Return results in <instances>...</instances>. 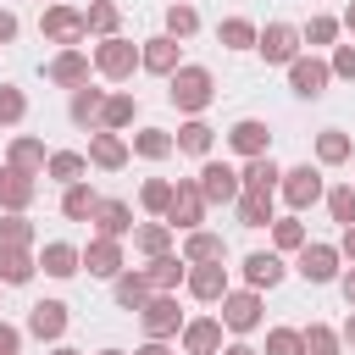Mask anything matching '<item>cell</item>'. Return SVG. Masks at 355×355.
Wrapping results in <instances>:
<instances>
[{
	"label": "cell",
	"instance_id": "cell-1",
	"mask_svg": "<svg viewBox=\"0 0 355 355\" xmlns=\"http://www.w3.org/2000/svg\"><path fill=\"white\" fill-rule=\"evenodd\" d=\"M166 100H172L183 116H205V111H211V100H216V78H211V67L183 61V67L166 78Z\"/></svg>",
	"mask_w": 355,
	"mask_h": 355
},
{
	"label": "cell",
	"instance_id": "cell-2",
	"mask_svg": "<svg viewBox=\"0 0 355 355\" xmlns=\"http://www.w3.org/2000/svg\"><path fill=\"white\" fill-rule=\"evenodd\" d=\"M39 39H44V44H55V50H72V44H83V39H89V22H83V11H78V6L50 0V6L39 11Z\"/></svg>",
	"mask_w": 355,
	"mask_h": 355
},
{
	"label": "cell",
	"instance_id": "cell-3",
	"mask_svg": "<svg viewBox=\"0 0 355 355\" xmlns=\"http://www.w3.org/2000/svg\"><path fill=\"white\" fill-rule=\"evenodd\" d=\"M94 72H100L105 83H128L133 72H144V67H139V44L122 39V33L100 39V44H94Z\"/></svg>",
	"mask_w": 355,
	"mask_h": 355
},
{
	"label": "cell",
	"instance_id": "cell-4",
	"mask_svg": "<svg viewBox=\"0 0 355 355\" xmlns=\"http://www.w3.org/2000/svg\"><path fill=\"white\" fill-rule=\"evenodd\" d=\"M277 194H283V205H288V211H311L316 200H327L322 166H311V161H300V166H283V183H277Z\"/></svg>",
	"mask_w": 355,
	"mask_h": 355
},
{
	"label": "cell",
	"instance_id": "cell-5",
	"mask_svg": "<svg viewBox=\"0 0 355 355\" xmlns=\"http://www.w3.org/2000/svg\"><path fill=\"white\" fill-rule=\"evenodd\" d=\"M261 322H266V300H261V288L244 283V288H227V294H222V327H227V333L244 338V333H255Z\"/></svg>",
	"mask_w": 355,
	"mask_h": 355
},
{
	"label": "cell",
	"instance_id": "cell-6",
	"mask_svg": "<svg viewBox=\"0 0 355 355\" xmlns=\"http://www.w3.org/2000/svg\"><path fill=\"white\" fill-rule=\"evenodd\" d=\"M255 55H261L266 67H288L294 55H305V33H300L294 22H266L261 39H255Z\"/></svg>",
	"mask_w": 355,
	"mask_h": 355
},
{
	"label": "cell",
	"instance_id": "cell-7",
	"mask_svg": "<svg viewBox=\"0 0 355 355\" xmlns=\"http://www.w3.org/2000/svg\"><path fill=\"white\" fill-rule=\"evenodd\" d=\"M283 72H288V89H294L300 100H322V94H327V83H333L327 55H316V50H311V55H294Z\"/></svg>",
	"mask_w": 355,
	"mask_h": 355
},
{
	"label": "cell",
	"instance_id": "cell-8",
	"mask_svg": "<svg viewBox=\"0 0 355 355\" xmlns=\"http://www.w3.org/2000/svg\"><path fill=\"white\" fill-rule=\"evenodd\" d=\"M205 211H211V200L200 194V178H178L172 205H166V222H172L178 233H194V227L205 222Z\"/></svg>",
	"mask_w": 355,
	"mask_h": 355
},
{
	"label": "cell",
	"instance_id": "cell-9",
	"mask_svg": "<svg viewBox=\"0 0 355 355\" xmlns=\"http://www.w3.org/2000/svg\"><path fill=\"white\" fill-rule=\"evenodd\" d=\"M194 178H200V194H205L211 205H233V200L244 194V183H239V166H227V161H211V155H205Z\"/></svg>",
	"mask_w": 355,
	"mask_h": 355
},
{
	"label": "cell",
	"instance_id": "cell-10",
	"mask_svg": "<svg viewBox=\"0 0 355 355\" xmlns=\"http://www.w3.org/2000/svg\"><path fill=\"white\" fill-rule=\"evenodd\" d=\"M83 272H89V277H105V283H116V277L128 272L122 239H105V233H94V239L83 244Z\"/></svg>",
	"mask_w": 355,
	"mask_h": 355
},
{
	"label": "cell",
	"instance_id": "cell-11",
	"mask_svg": "<svg viewBox=\"0 0 355 355\" xmlns=\"http://www.w3.org/2000/svg\"><path fill=\"white\" fill-rule=\"evenodd\" d=\"M139 327H144V338H178V333H183L178 294H150L144 311H139Z\"/></svg>",
	"mask_w": 355,
	"mask_h": 355
},
{
	"label": "cell",
	"instance_id": "cell-12",
	"mask_svg": "<svg viewBox=\"0 0 355 355\" xmlns=\"http://www.w3.org/2000/svg\"><path fill=\"white\" fill-rule=\"evenodd\" d=\"M294 272H300L305 283H338V272H344V255H338V244H311V239H305V250H300Z\"/></svg>",
	"mask_w": 355,
	"mask_h": 355
},
{
	"label": "cell",
	"instance_id": "cell-13",
	"mask_svg": "<svg viewBox=\"0 0 355 355\" xmlns=\"http://www.w3.org/2000/svg\"><path fill=\"white\" fill-rule=\"evenodd\" d=\"M139 67L155 72V78H172V72L183 67V39H172V33H150V39L139 44Z\"/></svg>",
	"mask_w": 355,
	"mask_h": 355
},
{
	"label": "cell",
	"instance_id": "cell-14",
	"mask_svg": "<svg viewBox=\"0 0 355 355\" xmlns=\"http://www.w3.org/2000/svg\"><path fill=\"white\" fill-rule=\"evenodd\" d=\"M89 72H94V55H83L78 44H72V50H55V55L44 61V78H50L55 89H83Z\"/></svg>",
	"mask_w": 355,
	"mask_h": 355
},
{
	"label": "cell",
	"instance_id": "cell-15",
	"mask_svg": "<svg viewBox=\"0 0 355 355\" xmlns=\"http://www.w3.org/2000/svg\"><path fill=\"white\" fill-rule=\"evenodd\" d=\"M133 161V144L122 139V133H111V128H94L89 133V166H100V172H122Z\"/></svg>",
	"mask_w": 355,
	"mask_h": 355
},
{
	"label": "cell",
	"instance_id": "cell-16",
	"mask_svg": "<svg viewBox=\"0 0 355 355\" xmlns=\"http://www.w3.org/2000/svg\"><path fill=\"white\" fill-rule=\"evenodd\" d=\"M183 288H189L200 305H222V294H227V266H222V261H194L189 277H183Z\"/></svg>",
	"mask_w": 355,
	"mask_h": 355
},
{
	"label": "cell",
	"instance_id": "cell-17",
	"mask_svg": "<svg viewBox=\"0 0 355 355\" xmlns=\"http://www.w3.org/2000/svg\"><path fill=\"white\" fill-rule=\"evenodd\" d=\"M67 300H39V305H28V338H39V344H61V333H67Z\"/></svg>",
	"mask_w": 355,
	"mask_h": 355
},
{
	"label": "cell",
	"instance_id": "cell-18",
	"mask_svg": "<svg viewBox=\"0 0 355 355\" xmlns=\"http://www.w3.org/2000/svg\"><path fill=\"white\" fill-rule=\"evenodd\" d=\"M39 200V172H22V166H0V211H28Z\"/></svg>",
	"mask_w": 355,
	"mask_h": 355
},
{
	"label": "cell",
	"instance_id": "cell-19",
	"mask_svg": "<svg viewBox=\"0 0 355 355\" xmlns=\"http://www.w3.org/2000/svg\"><path fill=\"white\" fill-rule=\"evenodd\" d=\"M227 150L244 155V161H250V155H272V128H266L261 116H239V122L227 128Z\"/></svg>",
	"mask_w": 355,
	"mask_h": 355
},
{
	"label": "cell",
	"instance_id": "cell-20",
	"mask_svg": "<svg viewBox=\"0 0 355 355\" xmlns=\"http://www.w3.org/2000/svg\"><path fill=\"white\" fill-rule=\"evenodd\" d=\"M39 272H44V277H55V283H67V277H78V272H83V250H78V244H67V239H50V244L39 250Z\"/></svg>",
	"mask_w": 355,
	"mask_h": 355
},
{
	"label": "cell",
	"instance_id": "cell-21",
	"mask_svg": "<svg viewBox=\"0 0 355 355\" xmlns=\"http://www.w3.org/2000/svg\"><path fill=\"white\" fill-rule=\"evenodd\" d=\"M239 272H244V283H250V288H261V294H266V288H277V283L288 277V266H283V255H277V250H250Z\"/></svg>",
	"mask_w": 355,
	"mask_h": 355
},
{
	"label": "cell",
	"instance_id": "cell-22",
	"mask_svg": "<svg viewBox=\"0 0 355 355\" xmlns=\"http://www.w3.org/2000/svg\"><path fill=\"white\" fill-rule=\"evenodd\" d=\"M222 333H227L222 316H194V322H183L178 338H183V355H216L222 349Z\"/></svg>",
	"mask_w": 355,
	"mask_h": 355
},
{
	"label": "cell",
	"instance_id": "cell-23",
	"mask_svg": "<svg viewBox=\"0 0 355 355\" xmlns=\"http://www.w3.org/2000/svg\"><path fill=\"white\" fill-rule=\"evenodd\" d=\"M239 183H244V194H277L283 166H277L272 155H250V161L239 166Z\"/></svg>",
	"mask_w": 355,
	"mask_h": 355
},
{
	"label": "cell",
	"instance_id": "cell-24",
	"mask_svg": "<svg viewBox=\"0 0 355 355\" xmlns=\"http://www.w3.org/2000/svg\"><path fill=\"white\" fill-rule=\"evenodd\" d=\"M89 222H94V233H105V239H133V227H139L128 200H100V211H94Z\"/></svg>",
	"mask_w": 355,
	"mask_h": 355
},
{
	"label": "cell",
	"instance_id": "cell-25",
	"mask_svg": "<svg viewBox=\"0 0 355 355\" xmlns=\"http://www.w3.org/2000/svg\"><path fill=\"white\" fill-rule=\"evenodd\" d=\"M144 277H150V288H155V294H178V288H183V277H189V261L166 250V255H155V261L144 266Z\"/></svg>",
	"mask_w": 355,
	"mask_h": 355
},
{
	"label": "cell",
	"instance_id": "cell-26",
	"mask_svg": "<svg viewBox=\"0 0 355 355\" xmlns=\"http://www.w3.org/2000/svg\"><path fill=\"white\" fill-rule=\"evenodd\" d=\"M100 111H105V89H94V83H83V89H72V100H67V116L78 122V128H100Z\"/></svg>",
	"mask_w": 355,
	"mask_h": 355
},
{
	"label": "cell",
	"instance_id": "cell-27",
	"mask_svg": "<svg viewBox=\"0 0 355 355\" xmlns=\"http://www.w3.org/2000/svg\"><path fill=\"white\" fill-rule=\"evenodd\" d=\"M172 139H178V150H183V155H200V161H205V155H211V144H216V128H211L205 116H183Z\"/></svg>",
	"mask_w": 355,
	"mask_h": 355
},
{
	"label": "cell",
	"instance_id": "cell-28",
	"mask_svg": "<svg viewBox=\"0 0 355 355\" xmlns=\"http://www.w3.org/2000/svg\"><path fill=\"white\" fill-rule=\"evenodd\" d=\"M133 122H139V100H133V89H111V94H105V111H100V128L122 133V128H133Z\"/></svg>",
	"mask_w": 355,
	"mask_h": 355
},
{
	"label": "cell",
	"instance_id": "cell-29",
	"mask_svg": "<svg viewBox=\"0 0 355 355\" xmlns=\"http://www.w3.org/2000/svg\"><path fill=\"white\" fill-rule=\"evenodd\" d=\"M83 172H89V155L83 150H50V161H44V178L50 183H83Z\"/></svg>",
	"mask_w": 355,
	"mask_h": 355
},
{
	"label": "cell",
	"instance_id": "cell-30",
	"mask_svg": "<svg viewBox=\"0 0 355 355\" xmlns=\"http://www.w3.org/2000/svg\"><path fill=\"white\" fill-rule=\"evenodd\" d=\"M94 211H100V194H94V183H89V178L61 189V216H67V222H89Z\"/></svg>",
	"mask_w": 355,
	"mask_h": 355
},
{
	"label": "cell",
	"instance_id": "cell-31",
	"mask_svg": "<svg viewBox=\"0 0 355 355\" xmlns=\"http://www.w3.org/2000/svg\"><path fill=\"white\" fill-rule=\"evenodd\" d=\"M172 233H178V227H172V222H161V216H155V222H139V227H133V250H139L144 261H155V255H166V250H172Z\"/></svg>",
	"mask_w": 355,
	"mask_h": 355
},
{
	"label": "cell",
	"instance_id": "cell-32",
	"mask_svg": "<svg viewBox=\"0 0 355 355\" xmlns=\"http://www.w3.org/2000/svg\"><path fill=\"white\" fill-rule=\"evenodd\" d=\"M150 294H155V288H150V277H144V266H139V272H122V277L111 283V300H116L122 311H133V316L144 311V300H150Z\"/></svg>",
	"mask_w": 355,
	"mask_h": 355
},
{
	"label": "cell",
	"instance_id": "cell-33",
	"mask_svg": "<svg viewBox=\"0 0 355 355\" xmlns=\"http://www.w3.org/2000/svg\"><path fill=\"white\" fill-rule=\"evenodd\" d=\"M128 144H133L139 161H166V155H178V139H172L166 128H139Z\"/></svg>",
	"mask_w": 355,
	"mask_h": 355
},
{
	"label": "cell",
	"instance_id": "cell-34",
	"mask_svg": "<svg viewBox=\"0 0 355 355\" xmlns=\"http://www.w3.org/2000/svg\"><path fill=\"white\" fill-rule=\"evenodd\" d=\"M349 155H355V139L344 128H322L316 133V166H344Z\"/></svg>",
	"mask_w": 355,
	"mask_h": 355
},
{
	"label": "cell",
	"instance_id": "cell-35",
	"mask_svg": "<svg viewBox=\"0 0 355 355\" xmlns=\"http://www.w3.org/2000/svg\"><path fill=\"white\" fill-rule=\"evenodd\" d=\"M6 161H11V166H22V172H44L50 150H44V139H33V133H17V139L6 144Z\"/></svg>",
	"mask_w": 355,
	"mask_h": 355
},
{
	"label": "cell",
	"instance_id": "cell-36",
	"mask_svg": "<svg viewBox=\"0 0 355 355\" xmlns=\"http://www.w3.org/2000/svg\"><path fill=\"white\" fill-rule=\"evenodd\" d=\"M183 261L194 266V261H227V244H222V233H211V227H194V233H183Z\"/></svg>",
	"mask_w": 355,
	"mask_h": 355
},
{
	"label": "cell",
	"instance_id": "cell-37",
	"mask_svg": "<svg viewBox=\"0 0 355 355\" xmlns=\"http://www.w3.org/2000/svg\"><path fill=\"white\" fill-rule=\"evenodd\" d=\"M33 272H39V255H33V250H0V283H6V288L33 283Z\"/></svg>",
	"mask_w": 355,
	"mask_h": 355
},
{
	"label": "cell",
	"instance_id": "cell-38",
	"mask_svg": "<svg viewBox=\"0 0 355 355\" xmlns=\"http://www.w3.org/2000/svg\"><path fill=\"white\" fill-rule=\"evenodd\" d=\"M255 39H261V28L250 17H222L216 22V44L222 50H255Z\"/></svg>",
	"mask_w": 355,
	"mask_h": 355
},
{
	"label": "cell",
	"instance_id": "cell-39",
	"mask_svg": "<svg viewBox=\"0 0 355 355\" xmlns=\"http://www.w3.org/2000/svg\"><path fill=\"white\" fill-rule=\"evenodd\" d=\"M233 211H239V227H272V222H277L272 194H239V200H233Z\"/></svg>",
	"mask_w": 355,
	"mask_h": 355
},
{
	"label": "cell",
	"instance_id": "cell-40",
	"mask_svg": "<svg viewBox=\"0 0 355 355\" xmlns=\"http://www.w3.org/2000/svg\"><path fill=\"white\" fill-rule=\"evenodd\" d=\"M83 22H89L94 39H111V33H122V6H116V0H89Z\"/></svg>",
	"mask_w": 355,
	"mask_h": 355
},
{
	"label": "cell",
	"instance_id": "cell-41",
	"mask_svg": "<svg viewBox=\"0 0 355 355\" xmlns=\"http://www.w3.org/2000/svg\"><path fill=\"white\" fill-rule=\"evenodd\" d=\"M272 244H277V255H300V250H305V222H300V211H288V216L272 222Z\"/></svg>",
	"mask_w": 355,
	"mask_h": 355
},
{
	"label": "cell",
	"instance_id": "cell-42",
	"mask_svg": "<svg viewBox=\"0 0 355 355\" xmlns=\"http://www.w3.org/2000/svg\"><path fill=\"white\" fill-rule=\"evenodd\" d=\"M0 250H33V222H28V211H6V216H0Z\"/></svg>",
	"mask_w": 355,
	"mask_h": 355
},
{
	"label": "cell",
	"instance_id": "cell-43",
	"mask_svg": "<svg viewBox=\"0 0 355 355\" xmlns=\"http://www.w3.org/2000/svg\"><path fill=\"white\" fill-rule=\"evenodd\" d=\"M161 22H166V33H172V39H194V33H200V11H194L189 0H172Z\"/></svg>",
	"mask_w": 355,
	"mask_h": 355
},
{
	"label": "cell",
	"instance_id": "cell-44",
	"mask_svg": "<svg viewBox=\"0 0 355 355\" xmlns=\"http://www.w3.org/2000/svg\"><path fill=\"white\" fill-rule=\"evenodd\" d=\"M172 189H178L172 178H144V189H139V205H144L150 216H161V222H166V205H172Z\"/></svg>",
	"mask_w": 355,
	"mask_h": 355
},
{
	"label": "cell",
	"instance_id": "cell-45",
	"mask_svg": "<svg viewBox=\"0 0 355 355\" xmlns=\"http://www.w3.org/2000/svg\"><path fill=\"white\" fill-rule=\"evenodd\" d=\"M305 333V355H344V338H338V327H327V322H311V327H300Z\"/></svg>",
	"mask_w": 355,
	"mask_h": 355
},
{
	"label": "cell",
	"instance_id": "cell-46",
	"mask_svg": "<svg viewBox=\"0 0 355 355\" xmlns=\"http://www.w3.org/2000/svg\"><path fill=\"white\" fill-rule=\"evenodd\" d=\"M300 33H305V44H311V50H322V44H338L344 22H338V17H327V11H316V17H311Z\"/></svg>",
	"mask_w": 355,
	"mask_h": 355
},
{
	"label": "cell",
	"instance_id": "cell-47",
	"mask_svg": "<svg viewBox=\"0 0 355 355\" xmlns=\"http://www.w3.org/2000/svg\"><path fill=\"white\" fill-rule=\"evenodd\" d=\"M28 122V94L17 83H0V128H22Z\"/></svg>",
	"mask_w": 355,
	"mask_h": 355
},
{
	"label": "cell",
	"instance_id": "cell-48",
	"mask_svg": "<svg viewBox=\"0 0 355 355\" xmlns=\"http://www.w3.org/2000/svg\"><path fill=\"white\" fill-rule=\"evenodd\" d=\"M261 355H305V333L300 327H266V349Z\"/></svg>",
	"mask_w": 355,
	"mask_h": 355
},
{
	"label": "cell",
	"instance_id": "cell-49",
	"mask_svg": "<svg viewBox=\"0 0 355 355\" xmlns=\"http://www.w3.org/2000/svg\"><path fill=\"white\" fill-rule=\"evenodd\" d=\"M327 216H333L338 227H349V222H355V183H338V189H327Z\"/></svg>",
	"mask_w": 355,
	"mask_h": 355
},
{
	"label": "cell",
	"instance_id": "cell-50",
	"mask_svg": "<svg viewBox=\"0 0 355 355\" xmlns=\"http://www.w3.org/2000/svg\"><path fill=\"white\" fill-rule=\"evenodd\" d=\"M327 67H333V78H344V83H355V44H333V55H327Z\"/></svg>",
	"mask_w": 355,
	"mask_h": 355
},
{
	"label": "cell",
	"instance_id": "cell-51",
	"mask_svg": "<svg viewBox=\"0 0 355 355\" xmlns=\"http://www.w3.org/2000/svg\"><path fill=\"white\" fill-rule=\"evenodd\" d=\"M22 338H28V327H17V322L0 316V355H22Z\"/></svg>",
	"mask_w": 355,
	"mask_h": 355
},
{
	"label": "cell",
	"instance_id": "cell-52",
	"mask_svg": "<svg viewBox=\"0 0 355 355\" xmlns=\"http://www.w3.org/2000/svg\"><path fill=\"white\" fill-rule=\"evenodd\" d=\"M17 33H22L17 11H11V6H0V44H17Z\"/></svg>",
	"mask_w": 355,
	"mask_h": 355
},
{
	"label": "cell",
	"instance_id": "cell-53",
	"mask_svg": "<svg viewBox=\"0 0 355 355\" xmlns=\"http://www.w3.org/2000/svg\"><path fill=\"white\" fill-rule=\"evenodd\" d=\"M338 288H344V305L355 311V266H344V272H338Z\"/></svg>",
	"mask_w": 355,
	"mask_h": 355
},
{
	"label": "cell",
	"instance_id": "cell-54",
	"mask_svg": "<svg viewBox=\"0 0 355 355\" xmlns=\"http://www.w3.org/2000/svg\"><path fill=\"white\" fill-rule=\"evenodd\" d=\"M133 355H178V349H172V344H166V338H144V344H139V349H133Z\"/></svg>",
	"mask_w": 355,
	"mask_h": 355
},
{
	"label": "cell",
	"instance_id": "cell-55",
	"mask_svg": "<svg viewBox=\"0 0 355 355\" xmlns=\"http://www.w3.org/2000/svg\"><path fill=\"white\" fill-rule=\"evenodd\" d=\"M338 255H344V261H355V222L338 233Z\"/></svg>",
	"mask_w": 355,
	"mask_h": 355
},
{
	"label": "cell",
	"instance_id": "cell-56",
	"mask_svg": "<svg viewBox=\"0 0 355 355\" xmlns=\"http://www.w3.org/2000/svg\"><path fill=\"white\" fill-rule=\"evenodd\" d=\"M216 355H261V349H255V344H244V338H233V344H222Z\"/></svg>",
	"mask_w": 355,
	"mask_h": 355
},
{
	"label": "cell",
	"instance_id": "cell-57",
	"mask_svg": "<svg viewBox=\"0 0 355 355\" xmlns=\"http://www.w3.org/2000/svg\"><path fill=\"white\" fill-rule=\"evenodd\" d=\"M338 338H344V349H355V311L344 316V327H338Z\"/></svg>",
	"mask_w": 355,
	"mask_h": 355
},
{
	"label": "cell",
	"instance_id": "cell-58",
	"mask_svg": "<svg viewBox=\"0 0 355 355\" xmlns=\"http://www.w3.org/2000/svg\"><path fill=\"white\" fill-rule=\"evenodd\" d=\"M338 22H344V28H349V33H355V0H349V6H344V17H338Z\"/></svg>",
	"mask_w": 355,
	"mask_h": 355
},
{
	"label": "cell",
	"instance_id": "cell-59",
	"mask_svg": "<svg viewBox=\"0 0 355 355\" xmlns=\"http://www.w3.org/2000/svg\"><path fill=\"white\" fill-rule=\"evenodd\" d=\"M50 355H83V349H72V344H50Z\"/></svg>",
	"mask_w": 355,
	"mask_h": 355
},
{
	"label": "cell",
	"instance_id": "cell-60",
	"mask_svg": "<svg viewBox=\"0 0 355 355\" xmlns=\"http://www.w3.org/2000/svg\"><path fill=\"white\" fill-rule=\"evenodd\" d=\"M100 355H128V349H100Z\"/></svg>",
	"mask_w": 355,
	"mask_h": 355
},
{
	"label": "cell",
	"instance_id": "cell-61",
	"mask_svg": "<svg viewBox=\"0 0 355 355\" xmlns=\"http://www.w3.org/2000/svg\"><path fill=\"white\" fill-rule=\"evenodd\" d=\"M39 6H50V0H39Z\"/></svg>",
	"mask_w": 355,
	"mask_h": 355
},
{
	"label": "cell",
	"instance_id": "cell-62",
	"mask_svg": "<svg viewBox=\"0 0 355 355\" xmlns=\"http://www.w3.org/2000/svg\"><path fill=\"white\" fill-rule=\"evenodd\" d=\"M0 288H6V283H0Z\"/></svg>",
	"mask_w": 355,
	"mask_h": 355
},
{
	"label": "cell",
	"instance_id": "cell-63",
	"mask_svg": "<svg viewBox=\"0 0 355 355\" xmlns=\"http://www.w3.org/2000/svg\"><path fill=\"white\" fill-rule=\"evenodd\" d=\"M349 183H355V178H349Z\"/></svg>",
	"mask_w": 355,
	"mask_h": 355
}]
</instances>
